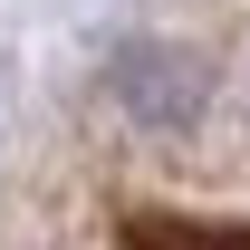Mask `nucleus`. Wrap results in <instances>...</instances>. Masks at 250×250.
Listing matches in <instances>:
<instances>
[{"label":"nucleus","instance_id":"nucleus-1","mask_svg":"<svg viewBox=\"0 0 250 250\" xmlns=\"http://www.w3.org/2000/svg\"><path fill=\"white\" fill-rule=\"evenodd\" d=\"M106 96L145 135H192L202 106H212V67L192 58L183 39H125L116 58H106Z\"/></svg>","mask_w":250,"mask_h":250},{"label":"nucleus","instance_id":"nucleus-2","mask_svg":"<svg viewBox=\"0 0 250 250\" xmlns=\"http://www.w3.org/2000/svg\"><path fill=\"white\" fill-rule=\"evenodd\" d=\"M135 250H250V231H202V221H135Z\"/></svg>","mask_w":250,"mask_h":250}]
</instances>
